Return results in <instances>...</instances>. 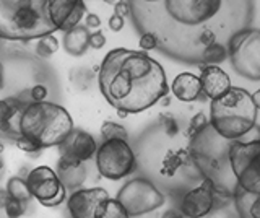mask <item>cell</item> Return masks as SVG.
I'll return each mask as SVG.
<instances>
[{"mask_svg": "<svg viewBox=\"0 0 260 218\" xmlns=\"http://www.w3.org/2000/svg\"><path fill=\"white\" fill-rule=\"evenodd\" d=\"M255 0H159L130 2L137 29L156 38L161 52L199 66L228 57L234 36L250 28Z\"/></svg>", "mask_w": 260, "mask_h": 218, "instance_id": "obj_1", "label": "cell"}, {"mask_svg": "<svg viewBox=\"0 0 260 218\" xmlns=\"http://www.w3.org/2000/svg\"><path fill=\"white\" fill-rule=\"evenodd\" d=\"M100 90L116 111L138 114L166 98L168 80L161 64L145 51L111 49L98 72Z\"/></svg>", "mask_w": 260, "mask_h": 218, "instance_id": "obj_2", "label": "cell"}, {"mask_svg": "<svg viewBox=\"0 0 260 218\" xmlns=\"http://www.w3.org/2000/svg\"><path fill=\"white\" fill-rule=\"evenodd\" d=\"M233 140H226L218 135L210 122L190 139L189 155L190 161L199 169L203 179L213 184L216 194L233 196L236 179L230 161V147Z\"/></svg>", "mask_w": 260, "mask_h": 218, "instance_id": "obj_3", "label": "cell"}, {"mask_svg": "<svg viewBox=\"0 0 260 218\" xmlns=\"http://www.w3.org/2000/svg\"><path fill=\"white\" fill-rule=\"evenodd\" d=\"M18 137L32 140L41 150L59 147L73 131V119L60 104L29 101L15 117Z\"/></svg>", "mask_w": 260, "mask_h": 218, "instance_id": "obj_4", "label": "cell"}, {"mask_svg": "<svg viewBox=\"0 0 260 218\" xmlns=\"http://www.w3.org/2000/svg\"><path fill=\"white\" fill-rule=\"evenodd\" d=\"M51 0H0V39L32 41L54 35L49 18Z\"/></svg>", "mask_w": 260, "mask_h": 218, "instance_id": "obj_5", "label": "cell"}, {"mask_svg": "<svg viewBox=\"0 0 260 218\" xmlns=\"http://www.w3.org/2000/svg\"><path fill=\"white\" fill-rule=\"evenodd\" d=\"M252 95L242 88H230L210 104V126L226 140H238L249 134L257 122Z\"/></svg>", "mask_w": 260, "mask_h": 218, "instance_id": "obj_6", "label": "cell"}, {"mask_svg": "<svg viewBox=\"0 0 260 218\" xmlns=\"http://www.w3.org/2000/svg\"><path fill=\"white\" fill-rule=\"evenodd\" d=\"M231 169L236 188L247 194H260V139L233 140L230 147Z\"/></svg>", "mask_w": 260, "mask_h": 218, "instance_id": "obj_7", "label": "cell"}, {"mask_svg": "<svg viewBox=\"0 0 260 218\" xmlns=\"http://www.w3.org/2000/svg\"><path fill=\"white\" fill-rule=\"evenodd\" d=\"M96 169L109 181H120L137 168V157L127 140H106L98 145Z\"/></svg>", "mask_w": 260, "mask_h": 218, "instance_id": "obj_8", "label": "cell"}, {"mask_svg": "<svg viewBox=\"0 0 260 218\" xmlns=\"http://www.w3.org/2000/svg\"><path fill=\"white\" fill-rule=\"evenodd\" d=\"M116 200L124 207L128 216H140L162 207L166 197L151 181L135 177L119 189Z\"/></svg>", "mask_w": 260, "mask_h": 218, "instance_id": "obj_9", "label": "cell"}, {"mask_svg": "<svg viewBox=\"0 0 260 218\" xmlns=\"http://www.w3.org/2000/svg\"><path fill=\"white\" fill-rule=\"evenodd\" d=\"M233 69L250 82L260 80V29H244L228 47Z\"/></svg>", "mask_w": 260, "mask_h": 218, "instance_id": "obj_10", "label": "cell"}, {"mask_svg": "<svg viewBox=\"0 0 260 218\" xmlns=\"http://www.w3.org/2000/svg\"><path fill=\"white\" fill-rule=\"evenodd\" d=\"M26 184L32 199L44 207H59L67 199V191L62 185L59 176L49 166H38L26 176Z\"/></svg>", "mask_w": 260, "mask_h": 218, "instance_id": "obj_11", "label": "cell"}, {"mask_svg": "<svg viewBox=\"0 0 260 218\" xmlns=\"http://www.w3.org/2000/svg\"><path fill=\"white\" fill-rule=\"evenodd\" d=\"M109 194L103 188L77 189L67 197V210L70 218H96L98 210Z\"/></svg>", "mask_w": 260, "mask_h": 218, "instance_id": "obj_12", "label": "cell"}, {"mask_svg": "<svg viewBox=\"0 0 260 218\" xmlns=\"http://www.w3.org/2000/svg\"><path fill=\"white\" fill-rule=\"evenodd\" d=\"M215 205V189L208 179L192 191H189L181 200V213L184 218H202L211 212Z\"/></svg>", "mask_w": 260, "mask_h": 218, "instance_id": "obj_13", "label": "cell"}, {"mask_svg": "<svg viewBox=\"0 0 260 218\" xmlns=\"http://www.w3.org/2000/svg\"><path fill=\"white\" fill-rule=\"evenodd\" d=\"M60 157L77 160L81 163H86L91 158H94L98 143L91 134H88L81 129H73L70 135L59 145Z\"/></svg>", "mask_w": 260, "mask_h": 218, "instance_id": "obj_14", "label": "cell"}, {"mask_svg": "<svg viewBox=\"0 0 260 218\" xmlns=\"http://www.w3.org/2000/svg\"><path fill=\"white\" fill-rule=\"evenodd\" d=\"M202 93L210 100H216L231 88V80L226 72L218 66H200Z\"/></svg>", "mask_w": 260, "mask_h": 218, "instance_id": "obj_15", "label": "cell"}, {"mask_svg": "<svg viewBox=\"0 0 260 218\" xmlns=\"http://www.w3.org/2000/svg\"><path fill=\"white\" fill-rule=\"evenodd\" d=\"M57 176L65 188V191H77L81 189V185L86 181V168L85 163L77 160H70L60 157V160L57 161Z\"/></svg>", "mask_w": 260, "mask_h": 218, "instance_id": "obj_16", "label": "cell"}, {"mask_svg": "<svg viewBox=\"0 0 260 218\" xmlns=\"http://www.w3.org/2000/svg\"><path fill=\"white\" fill-rule=\"evenodd\" d=\"M171 91H173V95L179 101L192 103L195 100H199V96L202 93L200 78L197 75L190 74V72H182V74H179L173 80Z\"/></svg>", "mask_w": 260, "mask_h": 218, "instance_id": "obj_17", "label": "cell"}, {"mask_svg": "<svg viewBox=\"0 0 260 218\" xmlns=\"http://www.w3.org/2000/svg\"><path fill=\"white\" fill-rule=\"evenodd\" d=\"M63 49L73 57H80L89 47V29L86 26H75L63 35Z\"/></svg>", "mask_w": 260, "mask_h": 218, "instance_id": "obj_18", "label": "cell"}, {"mask_svg": "<svg viewBox=\"0 0 260 218\" xmlns=\"http://www.w3.org/2000/svg\"><path fill=\"white\" fill-rule=\"evenodd\" d=\"M233 197L239 218H260V194H247L236 188Z\"/></svg>", "mask_w": 260, "mask_h": 218, "instance_id": "obj_19", "label": "cell"}, {"mask_svg": "<svg viewBox=\"0 0 260 218\" xmlns=\"http://www.w3.org/2000/svg\"><path fill=\"white\" fill-rule=\"evenodd\" d=\"M7 192L10 199H15V200H20V202H29L32 197L29 194V189H28V184L26 181L23 179L20 176H13L8 179L7 182Z\"/></svg>", "mask_w": 260, "mask_h": 218, "instance_id": "obj_20", "label": "cell"}, {"mask_svg": "<svg viewBox=\"0 0 260 218\" xmlns=\"http://www.w3.org/2000/svg\"><path fill=\"white\" fill-rule=\"evenodd\" d=\"M96 218H130V216L116 199L109 197L108 200L103 202V205L98 210Z\"/></svg>", "mask_w": 260, "mask_h": 218, "instance_id": "obj_21", "label": "cell"}, {"mask_svg": "<svg viewBox=\"0 0 260 218\" xmlns=\"http://www.w3.org/2000/svg\"><path fill=\"white\" fill-rule=\"evenodd\" d=\"M36 55L41 59H49L52 54H55L59 51V39H57L54 35H47V36H43L38 39L36 43Z\"/></svg>", "mask_w": 260, "mask_h": 218, "instance_id": "obj_22", "label": "cell"}, {"mask_svg": "<svg viewBox=\"0 0 260 218\" xmlns=\"http://www.w3.org/2000/svg\"><path fill=\"white\" fill-rule=\"evenodd\" d=\"M101 137L103 140H127L128 134L125 131V127H122L117 122H112V120H104L101 126Z\"/></svg>", "mask_w": 260, "mask_h": 218, "instance_id": "obj_23", "label": "cell"}, {"mask_svg": "<svg viewBox=\"0 0 260 218\" xmlns=\"http://www.w3.org/2000/svg\"><path fill=\"white\" fill-rule=\"evenodd\" d=\"M86 15V4H85V0H80V2L77 4L75 9L72 10L70 13V17L67 18V21H65V25L62 26L60 31H63V33H67V31H70L72 28H75L80 25V21L81 18H83Z\"/></svg>", "mask_w": 260, "mask_h": 218, "instance_id": "obj_24", "label": "cell"}, {"mask_svg": "<svg viewBox=\"0 0 260 218\" xmlns=\"http://www.w3.org/2000/svg\"><path fill=\"white\" fill-rule=\"evenodd\" d=\"M4 210L7 213V218H21L28 210V202H20V200L10 199Z\"/></svg>", "mask_w": 260, "mask_h": 218, "instance_id": "obj_25", "label": "cell"}, {"mask_svg": "<svg viewBox=\"0 0 260 218\" xmlns=\"http://www.w3.org/2000/svg\"><path fill=\"white\" fill-rule=\"evenodd\" d=\"M15 143H16V148H20L21 151H24V153H26V155H29V157L38 158V157H41V153H43V150H41L32 140L26 139V137H21V135H20V137H16Z\"/></svg>", "mask_w": 260, "mask_h": 218, "instance_id": "obj_26", "label": "cell"}, {"mask_svg": "<svg viewBox=\"0 0 260 218\" xmlns=\"http://www.w3.org/2000/svg\"><path fill=\"white\" fill-rule=\"evenodd\" d=\"M207 124H208V120H207V117H205V114H203V112H199V114H195L192 117V120H190L189 129H187V137H189V139H192V137L197 134V132H200Z\"/></svg>", "mask_w": 260, "mask_h": 218, "instance_id": "obj_27", "label": "cell"}, {"mask_svg": "<svg viewBox=\"0 0 260 218\" xmlns=\"http://www.w3.org/2000/svg\"><path fill=\"white\" fill-rule=\"evenodd\" d=\"M28 95H29L31 101L41 103V101H47V95H49V91H47V86H46V85L38 83V85H35V86L31 88Z\"/></svg>", "mask_w": 260, "mask_h": 218, "instance_id": "obj_28", "label": "cell"}, {"mask_svg": "<svg viewBox=\"0 0 260 218\" xmlns=\"http://www.w3.org/2000/svg\"><path fill=\"white\" fill-rule=\"evenodd\" d=\"M161 126L165 127V132L169 137H173V135H176L179 132V126L176 122V119L171 114H162L161 116Z\"/></svg>", "mask_w": 260, "mask_h": 218, "instance_id": "obj_29", "label": "cell"}, {"mask_svg": "<svg viewBox=\"0 0 260 218\" xmlns=\"http://www.w3.org/2000/svg\"><path fill=\"white\" fill-rule=\"evenodd\" d=\"M140 47L142 51H153L158 47V43H156V38H154L151 33H142L140 36Z\"/></svg>", "mask_w": 260, "mask_h": 218, "instance_id": "obj_30", "label": "cell"}, {"mask_svg": "<svg viewBox=\"0 0 260 218\" xmlns=\"http://www.w3.org/2000/svg\"><path fill=\"white\" fill-rule=\"evenodd\" d=\"M106 44V36L101 29L94 31V33H89V47L93 49H103Z\"/></svg>", "mask_w": 260, "mask_h": 218, "instance_id": "obj_31", "label": "cell"}, {"mask_svg": "<svg viewBox=\"0 0 260 218\" xmlns=\"http://www.w3.org/2000/svg\"><path fill=\"white\" fill-rule=\"evenodd\" d=\"M130 2H127V0H122V2H119L117 5H114V15H119V17H127V15H130Z\"/></svg>", "mask_w": 260, "mask_h": 218, "instance_id": "obj_32", "label": "cell"}, {"mask_svg": "<svg viewBox=\"0 0 260 218\" xmlns=\"http://www.w3.org/2000/svg\"><path fill=\"white\" fill-rule=\"evenodd\" d=\"M108 25H109V29L111 31H120L122 28H124V25H125V18H122V17H119V15H112V17L109 18V21H108Z\"/></svg>", "mask_w": 260, "mask_h": 218, "instance_id": "obj_33", "label": "cell"}, {"mask_svg": "<svg viewBox=\"0 0 260 218\" xmlns=\"http://www.w3.org/2000/svg\"><path fill=\"white\" fill-rule=\"evenodd\" d=\"M88 29H96L101 28V18L96 13H86V25Z\"/></svg>", "mask_w": 260, "mask_h": 218, "instance_id": "obj_34", "label": "cell"}, {"mask_svg": "<svg viewBox=\"0 0 260 218\" xmlns=\"http://www.w3.org/2000/svg\"><path fill=\"white\" fill-rule=\"evenodd\" d=\"M8 200H10V196H8L7 189H0V208H5Z\"/></svg>", "mask_w": 260, "mask_h": 218, "instance_id": "obj_35", "label": "cell"}, {"mask_svg": "<svg viewBox=\"0 0 260 218\" xmlns=\"http://www.w3.org/2000/svg\"><path fill=\"white\" fill-rule=\"evenodd\" d=\"M161 218H184V215L181 212H176V210H168Z\"/></svg>", "mask_w": 260, "mask_h": 218, "instance_id": "obj_36", "label": "cell"}, {"mask_svg": "<svg viewBox=\"0 0 260 218\" xmlns=\"http://www.w3.org/2000/svg\"><path fill=\"white\" fill-rule=\"evenodd\" d=\"M252 100H254L255 108H257V109H260V90H257L254 95H252Z\"/></svg>", "mask_w": 260, "mask_h": 218, "instance_id": "obj_37", "label": "cell"}, {"mask_svg": "<svg viewBox=\"0 0 260 218\" xmlns=\"http://www.w3.org/2000/svg\"><path fill=\"white\" fill-rule=\"evenodd\" d=\"M2 86H4V67L0 64V90H2Z\"/></svg>", "mask_w": 260, "mask_h": 218, "instance_id": "obj_38", "label": "cell"}, {"mask_svg": "<svg viewBox=\"0 0 260 218\" xmlns=\"http://www.w3.org/2000/svg\"><path fill=\"white\" fill-rule=\"evenodd\" d=\"M117 116H119L120 119H125V117L128 116V112H125V111H117Z\"/></svg>", "mask_w": 260, "mask_h": 218, "instance_id": "obj_39", "label": "cell"}, {"mask_svg": "<svg viewBox=\"0 0 260 218\" xmlns=\"http://www.w3.org/2000/svg\"><path fill=\"white\" fill-rule=\"evenodd\" d=\"M4 150H5V145H4V142H2V140H0V155H2V153H4Z\"/></svg>", "mask_w": 260, "mask_h": 218, "instance_id": "obj_40", "label": "cell"}, {"mask_svg": "<svg viewBox=\"0 0 260 218\" xmlns=\"http://www.w3.org/2000/svg\"><path fill=\"white\" fill-rule=\"evenodd\" d=\"M140 2H145V4H153V2H159V0H140Z\"/></svg>", "mask_w": 260, "mask_h": 218, "instance_id": "obj_41", "label": "cell"}, {"mask_svg": "<svg viewBox=\"0 0 260 218\" xmlns=\"http://www.w3.org/2000/svg\"><path fill=\"white\" fill-rule=\"evenodd\" d=\"M4 166H5V165H4V160L0 158V171H4Z\"/></svg>", "mask_w": 260, "mask_h": 218, "instance_id": "obj_42", "label": "cell"}, {"mask_svg": "<svg viewBox=\"0 0 260 218\" xmlns=\"http://www.w3.org/2000/svg\"><path fill=\"white\" fill-rule=\"evenodd\" d=\"M2 176H4V171H0V179H2Z\"/></svg>", "mask_w": 260, "mask_h": 218, "instance_id": "obj_43", "label": "cell"}]
</instances>
